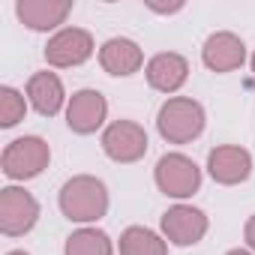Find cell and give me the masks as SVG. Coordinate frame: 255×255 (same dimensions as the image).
Segmentation results:
<instances>
[{
  "instance_id": "1",
  "label": "cell",
  "mask_w": 255,
  "mask_h": 255,
  "mask_svg": "<svg viewBox=\"0 0 255 255\" xmlns=\"http://www.w3.org/2000/svg\"><path fill=\"white\" fill-rule=\"evenodd\" d=\"M60 210L72 222H93V219L105 216V210H108L105 183L99 177H90V174L72 177L60 189Z\"/></svg>"
},
{
  "instance_id": "2",
  "label": "cell",
  "mask_w": 255,
  "mask_h": 255,
  "mask_svg": "<svg viewBox=\"0 0 255 255\" xmlns=\"http://www.w3.org/2000/svg\"><path fill=\"white\" fill-rule=\"evenodd\" d=\"M156 126H159V135L168 138L171 144H186V141L198 138L204 129V108L195 99L174 96L159 108Z\"/></svg>"
},
{
  "instance_id": "3",
  "label": "cell",
  "mask_w": 255,
  "mask_h": 255,
  "mask_svg": "<svg viewBox=\"0 0 255 255\" xmlns=\"http://www.w3.org/2000/svg\"><path fill=\"white\" fill-rule=\"evenodd\" d=\"M48 144L36 135L18 138L3 150V174L12 180H27L36 177L45 165H48Z\"/></svg>"
},
{
  "instance_id": "4",
  "label": "cell",
  "mask_w": 255,
  "mask_h": 255,
  "mask_svg": "<svg viewBox=\"0 0 255 255\" xmlns=\"http://www.w3.org/2000/svg\"><path fill=\"white\" fill-rule=\"evenodd\" d=\"M156 183L165 195L171 198H186L201 186V171L198 165L183 156V153H165L156 165Z\"/></svg>"
},
{
  "instance_id": "5",
  "label": "cell",
  "mask_w": 255,
  "mask_h": 255,
  "mask_svg": "<svg viewBox=\"0 0 255 255\" xmlns=\"http://www.w3.org/2000/svg\"><path fill=\"white\" fill-rule=\"evenodd\" d=\"M36 216H39V204L30 192L18 186H9L0 192V228H3V234L18 237L30 231L36 225Z\"/></svg>"
},
{
  "instance_id": "6",
  "label": "cell",
  "mask_w": 255,
  "mask_h": 255,
  "mask_svg": "<svg viewBox=\"0 0 255 255\" xmlns=\"http://www.w3.org/2000/svg\"><path fill=\"white\" fill-rule=\"evenodd\" d=\"M102 147L114 162H135V159H141L147 153V135H144V129L138 123L117 120L105 129Z\"/></svg>"
},
{
  "instance_id": "7",
  "label": "cell",
  "mask_w": 255,
  "mask_h": 255,
  "mask_svg": "<svg viewBox=\"0 0 255 255\" xmlns=\"http://www.w3.org/2000/svg\"><path fill=\"white\" fill-rule=\"evenodd\" d=\"M105 111H108V105H105V96H102L99 90H78V93H72V99H69L66 123H69L72 132L87 135V132H96L99 126H102Z\"/></svg>"
},
{
  "instance_id": "8",
  "label": "cell",
  "mask_w": 255,
  "mask_h": 255,
  "mask_svg": "<svg viewBox=\"0 0 255 255\" xmlns=\"http://www.w3.org/2000/svg\"><path fill=\"white\" fill-rule=\"evenodd\" d=\"M93 54V39L87 30L78 27H66L60 30L48 45H45V57L51 66H78Z\"/></svg>"
},
{
  "instance_id": "9",
  "label": "cell",
  "mask_w": 255,
  "mask_h": 255,
  "mask_svg": "<svg viewBox=\"0 0 255 255\" xmlns=\"http://www.w3.org/2000/svg\"><path fill=\"white\" fill-rule=\"evenodd\" d=\"M162 231L168 234L171 243L177 246H192L204 237L207 231V216L198 210V207H186V204H177L171 207L165 216H162Z\"/></svg>"
},
{
  "instance_id": "10",
  "label": "cell",
  "mask_w": 255,
  "mask_h": 255,
  "mask_svg": "<svg viewBox=\"0 0 255 255\" xmlns=\"http://www.w3.org/2000/svg\"><path fill=\"white\" fill-rule=\"evenodd\" d=\"M207 168L213 174L216 183H225V186H234V183H243L252 171V156L243 150V147H216L210 150L207 156Z\"/></svg>"
},
{
  "instance_id": "11",
  "label": "cell",
  "mask_w": 255,
  "mask_h": 255,
  "mask_svg": "<svg viewBox=\"0 0 255 255\" xmlns=\"http://www.w3.org/2000/svg\"><path fill=\"white\" fill-rule=\"evenodd\" d=\"M69 9H72L69 0H18V6H15L18 18L30 30H51L63 24Z\"/></svg>"
},
{
  "instance_id": "12",
  "label": "cell",
  "mask_w": 255,
  "mask_h": 255,
  "mask_svg": "<svg viewBox=\"0 0 255 255\" xmlns=\"http://www.w3.org/2000/svg\"><path fill=\"white\" fill-rule=\"evenodd\" d=\"M243 57H246V48L234 33H213L204 42V63L213 72H231L243 63Z\"/></svg>"
},
{
  "instance_id": "13",
  "label": "cell",
  "mask_w": 255,
  "mask_h": 255,
  "mask_svg": "<svg viewBox=\"0 0 255 255\" xmlns=\"http://www.w3.org/2000/svg\"><path fill=\"white\" fill-rule=\"evenodd\" d=\"M99 63L111 75H132L141 66V48L132 39H123V36L108 39L99 51Z\"/></svg>"
},
{
  "instance_id": "14",
  "label": "cell",
  "mask_w": 255,
  "mask_h": 255,
  "mask_svg": "<svg viewBox=\"0 0 255 255\" xmlns=\"http://www.w3.org/2000/svg\"><path fill=\"white\" fill-rule=\"evenodd\" d=\"M186 75H189L186 60H183L180 54H171V51L156 54V57L147 63V81H150V87H156V90H162V93H174V90L186 81Z\"/></svg>"
},
{
  "instance_id": "15",
  "label": "cell",
  "mask_w": 255,
  "mask_h": 255,
  "mask_svg": "<svg viewBox=\"0 0 255 255\" xmlns=\"http://www.w3.org/2000/svg\"><path fill=\"white\" fill-rule=\"evenodd\" d=\"M27 96L33 102V108L45 117L57 114L60 105H63V84L54 72H36L30 81H27Z\"/></svg>"
},
{
  "instance_id": "16",
  "label": "cell",
  "mask_w": 255,
  "mask_h": 255,
  "mask_svg": "<svg viewBox=\"0 0 255 255\" xmlns=\"http://www.w3.org/2000/svg\"><path fill=\"white\" fill-rule=\"evenodd\" d=\"M120 255H165V240H159L150 228H126L120 234Z\"/></svg>"
},
{
  "instance_id": "17",
  "label": "cell",
  "mask_w": 255,
  "mask_h": 255,
  "mask_svg": "<svg viewBox=\"0 0 255 255\" xmlns=\"http://www.w3.org/2000/svg\"><path fill=\"white\" fill-rule=\"evenodd\" d=\"M66 255H111V240L105 231L81 228L66 240Z\"/></svg>"
},
{
  "instance_id": "18",
  "label": "cell",
  "mask_w": 255,
  "mask_h": 255,
  "mask_svg": "<svg viewBox=\"0 0 255 255\" xmlns=\"http://www.w3.org/2000/svg\"><path fill=\"white\" fill-rule=\"evenodd\" d=\"M24 117V96L12 87L0 90V126H15Z\"/></svg>"
},
{
  "instance_id": "19",
  "label": "cell",
  "mask_w": 255,
  "mask_h": 255,
  "mask_svg": "<svg viewBox=\"0 0 255 255\" xmlns=\"http://www.w3.org/2000/svg\"><path fill=\"white\" fill-rule=\"evenodd\" d=\"M246 243H249V246L255 249V216H252V219L246 222Z\"/></svg>"
},
{
  "instance_id": "20",
  "label": "cell",
  "mask_w": 255,
  "mask_h": 255,
  "mask_svg": "<svg viewBox=\"0 0 255 255\" xmlns=\"http://www.w3.org/2000/svg\"><path fill=\"white\" fill-rule=\"evenodd\" d=\"M228 255H249V252H243V249H231Z\"/></svg>"
},
{
  "instance_id": "21",
  "label": "cell",
  "mask_w": 255,
  "mask_h": 255,
  "mask_svg": "<svg viewBox=\"0 0 255 255\" xmlns=\"http://www.w3.org/2000/svg\"><path fill=\"white\" fill-rule=\"evenodd\" d=\"M9 255H27V252H18V249H15V252H9Z\"/></svg>"
},
{
  "instance_id": "22",
  "label": "cell",
  "mask_w": 255,
  "mask_h": 255,
  "mask_svg": "<svg viewBox=\"0 0 255 255\" xmlns=\"http://www.w3.org/2000/svg\"><path fill=\"white\" fill-rule=\"evenodd\" d=\"M252 72H255V54H252Z\"/></svg>"
}]
</instances>
